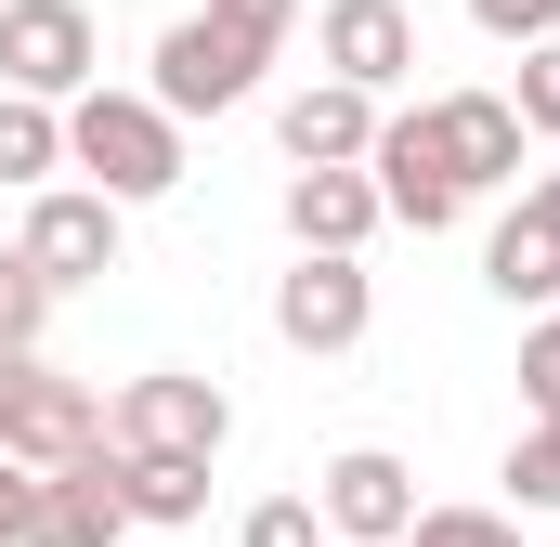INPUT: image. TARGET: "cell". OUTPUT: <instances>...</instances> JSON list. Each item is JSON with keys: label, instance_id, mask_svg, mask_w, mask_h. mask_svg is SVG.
Masks as SVG:
<instances>
[{"label": "cell", "instance_id": "4fadbf2b", "mask_svg": "<svg viewBox=\"0 0 560 547\" xmlns=\"http://www.w3.org/2000/svg\"><path fill=\"white\" fill-rule=\"evenodd\" d=\"M365 235H378L365 170H287V248L300 261H365Z\"/></svg>", "mask_w": 560, "mask_h": 547}, {"label": "cell", "instance_id": "8fae6325", "mask_svg": "<svg viewBox=\"0 0 560 547\" xmlns=\"http://www.w3.org/2000/svg\"><path fill=\"white\" fill-rule=\"evenodd\" d=\"M430 143H443L456 196L522 183V118H509V92H430Z\"/></svg>", "mask_w": 560, "mask_h": 547}, {"label": "cell", "instance_id": "4316f807", "mask_svg": "<svg viewBox=\"0 0 560 547\" xmlns=\"http://www.w3.org/2000/svg\"><path fill=\"white\" fill-rule=\"evenodd\" d=\"M522 209H535V222H560V170H535V183H522Z\"/></svg>", "mask_w": 560, "mask_h": 547}, {"label": "cell", "instance_id": "8992f818", "mask_svg": "<svg viewBox=\"0 0 560 547\" xmlns=\"http://www.w3.org/2000/svg\"><path fill=\"white\" fill-rule=\"evenodd\" d=\"M313 522H326V547H405L418 535V469L392 443H339L313 469Z\"/></svg>", "mask_w": 560, "mask_h": 547}, {"label": "cell", "instance_id": "5bb4252c", "mask_svg": "<svg viewBox=\"0 0 560 547\" xmlns=\"http://www.w3.org/2000/svg\"><path fill=\"white\" fill-rule=\"evenodd\" d=\"M482 287L535 326V313H560V222H535V209H509L495 235H482Z\"/></svg>", "mask_w": 560, "mask_h": 547}, {"label": "cell", "instance_id": "44dd1931", "mask_svg": "<svg viewBox=\"0 0 560 547\" xmlns=\"http://www.w3.org/2000/svg\"><path fill=\"white\" fill-rule=\"evenodd\" d=\"M405 547H535V535H522L509 509H469V496H456V509H418V535H405Z\"/></svg>", "mask_w": 560, "mask_h": 547}, {"label": "cell", "instance_id": "d6986e66", "mask_svg": "<svg viewBox=\"0 0 560 547\" xmlns=\"http://www.w3.org/2000/svg\"><path fill=\"white\" fill-rule=\"evenodd\" d=\"M39 326H52V287L26 248H0V352H39Z\"/></svg>", "mask_w": 560, "mask_h": 547}, {"label": "cell", "instance_id": "5b68a950", "mask_svg": "<svg viewBox=\"0 0 560 547\" xmlns=\"http://www.w3.org/2000/svg\"><path fill=\"white\" fill-rule=\"evenodd\" d=\"M261 66H275V53H261L248 26H222V13H170V26H156V79H143V92H156L170 118H222V105H248V92H261Z\"/></svg>", "mask_w": 560, "mask_h": 547}, {"label": "cell", "instance_id": "277c9868", "mask_svg": "<svg viewBox=\"0 0 560 547\" xmlns=\"http://www.w3.org/2000/svg\"><path fill=\"white\" fill-rule=\"evenodd\" d=\"M0 92H26V105L105 92V26H92V0H0Z\"/></svg>", "mask_w": 560, "mask_h": 547}, {"label": "cell", "instance_id": "e0dca14e", "mask_svg": "<svg viewBox=\"0 0 560 547\" xmlns=\"http://www.w3.org/2000/svg\"><path fill=\"white\" fill-rule=\"evenodd\" d=\"M66 170V105H26V92H0V196H39Z\"/></svg>", "mask_w": 560, "mask_h": 547}, {"label": "cell", "instance_id": "cb8c5ba5", "mask_svg": "<svg viewBox=\"0 0 560 547\" xmlns=\"http://www.w3.org/2000/svg\"><path fill=\"white\" fill-rule=\"evenodd\" d=\"M469 26L509 39V53H535V39H560V0H469Z\"/></svg>", "mask_w": 560, "mask_h": 547}, {"label": "cell", "instance_id": "9a60e30c", "mask_svg": "<svg viewBox=\"0 0 560 547\" xmlns=\"http://www.w3.org/2000/svg\"><path fill=\"white\" fill-rule=\"evenodd\" d=\"M118 535H131V509H118L105 456H92V469H52V482H39V522H26V547H118Z\"/></svg>", "mask_w": 560, "mask_h": 547}, {"label": "cell", "instance_id": "52a82bcc", "mask_svg": "<svg viewBox=\"0 0 560 547\" xmlns=\"http://www.w3.org/2000/svg\"><path fill=\"white\" fill-rule=\"evenodd\" d=\"M365 183H378V222H405V235H456V222H469V196H456V170H443V143H430V105H392V118H378Z\"/></svg>", "mask_w": 560, "mask_h": 547}, {"label": "cell", "instance_id": "d4e9b609", "mask_svg": "<svg viewBox=\"0 0 560 547\" xmlns=\"http://www.w3.org/2000/svg\"><path fill=\"white\" fill-rule=\"evenodd\" d=\"M209 13H222V26H248L261 53H287V26H300V0H209Z\"/></svg>", "mask_w": 560, "mask_h": 547}, {"label": "cell", "instance_id": "484cf974", "mask_svg": "<svg viewBox=\"0 0 560 547\" xmlns=\"http://www.w3.org/2000/svg\"><path fill=\"white\" fill-rule=\"evenodd\" d=\"M26 522H39V469L0 456V547H26Z\"/></svg>", "mask_w": 560, "mask_h": 547}, {"label": "cell", "instance_id": "30bf717a", "mask_svg": "<svg viewBox=\"0 0 560 547\" xmlns=\"http://www.w3.org/2000/svg\"><path fill=\"white\" fill-rule=\"evenodd\" d=\"M365 326H378V274L365 261H287L275 274V339L287 352H365Z\"/></svg>", "mask_w": 560, "mask_h": 547}, {"label": "cell", "instance_id": "603a6c76", "mask_svg": "<svg viewBox=\"0 0 560 547\" xmlns=\"http://www.w3.org/2000/svg\"><path fill=\"white\" fill-rule=\"evenodd\" d=\"M522 417H560V313L522 326Z\"/></svg>", "mask_w": 560, "mask_h": 547}, {"label": "cell", "instance_id": "ffe728a7", "mask_svg": "<svg viewBox=\"0 0 560 547\" xmlns=\"http://www.w3.org/2000/svg\"><path fill=\"white\" fill-rule=\"evenodd\" d=\"M509 118H522V143H560V39H535V53H522V79H509Z\"/></svg>", "mask_w": 560, "mask_h": 547}, {"label": "cell", "instance_id": "6da1fadb", "mask_svg": "<svg viewBox=\"0 0 560 547\" xmlns=\"http://www.w3.org/2000/svg\"><path fill=\"white\" fill-rule=\"evenodd\" d=\"M66 170L105 196V209H156L196 156H183V118L156 92H79L66 105Z\"/></svg>", "mask_w": 560, "mask_h": 547}, {"label": "cell", "instance_id": "ac0fdd59", "mask_svg": "<svg viewBox=\"0 0 560 547\" xmlns=\"http://www.w3.org/2000/svg\"><path fill=\"white\" fill-rule=\"evenodd\" d=\"M560 509V417H522L509 430V522H548Z\"/></svg>", "mask_w": 560, "mask_h": 547}, {"label": "cell", "instance_id": "3957f363", "mask_svg": "<svg viewBox=\"0 0 560 547\" xmlns=\"http://www.w3.org/2000/svg\"><path fill=\"white\" fill-rule=\"evenodd\" d=\"M0 456L13 469H92L105 456V405H92V379H66V365H39V352H0Z\"/></svg>", "mask_w": 560, "mask_h": 547}, {"label": "cell", "instance_id": "7c38bea8", "mask_svg": "<svg viewBox=\"0 0 560 547\" xmlns=\"http://www.w3.org/2000/svg\"><path fill=\"white\" fill-rule=\"evenodd\" d=\"M378 118H392V105H365V92H339V79H300L275 105V143H287V170H365Z\"/></svg>", "mask_w": 560, "mask_h": 547}, {"label": "cell", "instance_id": "2e32d148", "mask_svg": "<svg viewBox=\"0 0 560 547\" xmlns=\"http://www.w3.org/2000/svg\"><path fill=\"white\" fill-rule=\"evenodd\" d=\"M105 482H118V509H131L143 535L209 522V469H183V456H105Z\"/></svg>", "mask_w": 560, "mask_h": 547}, {"label": "cell", "instance_id": "7a4b0ae2", "mask_svg": "<svg viewBox=\"0 0 560 547\" xmlns=\"http://www.w3.org/2000/svg\"><path fill=\"white\" fill-rule=\"evenodd\" d=\"M235 443V392L222 379H196V365H143L105 392V456H183V469H209Z\"/></svg>", "mask_w": 560, "mask_h": 547}, {"label": "cell", "instance_id": "9c48e42d", "mask_svg": "<svg viewBox=\"0 0 560 547\" xmlns=\"http://www.w3.org/2000/svg\"><path fill=\"white\" fill-rule=\"evenodd\" d=\"M313 66H326L339 92L392 105V92L418 79V13H405V0H326V13H313Z\"/></svg>", "mask_w": 560, "mask_h": 547}, {"label": "cell", "instance_id": "ba28073f", "mask_svg": "<svg viewBox=\"0 0 560 547\" xmlns=\"http://www.w3.org/2000/svg\"><path fill=\"white\" fill-rule=\"evenodd\" d=\"M118 235H131V209H105L92 183H39V196H26V222H13V248L39 261L52 300H66V287H92V274H118Z\"/></svg>", "mask_w": 560, "mask_h": 547}, {"label": "cell", "instance_id": "7402d4cb", "mask_svg": "<svg viewBox=\"0 0 560 547\" xmlns=\"http://www.w3.org/2000/svg\"><path fill=\"white\" fill-rule=\"evenodd\" d=\"M235 547H326V522H313V496H261L235 522Z\"/></svg>", "mask_w": 560, "mask_h": 547}]
</instances>
